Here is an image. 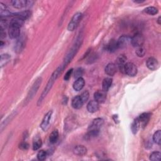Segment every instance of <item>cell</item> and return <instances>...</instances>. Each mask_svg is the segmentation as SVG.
Here are the masks:
<instances>
[{"mask_svg":"<svg viewBox=\"0 0 161 161\" xmlns=\"http://www.w3.org/2000/svg\"><path fill=\"white\" fill-rule=\"evenodd\" d=\"M63 70H64V68H62V66H59V67L53 72V74H52L51 77L48 83H47V86L45 87V88L44 89V92L42 94V96H40V99L39 100V103H38V105H39L40 103L41 104L42 101L44 100L45 97L47 96V94L49 93V91L51 89L55 81L57 79H58V78L59 77V75L61 74V72L63 71Z\"/></svg>","mask_w":161,"mask_h":161,"instance_id":"6da1fadb","label":"cell"},{"mask_svg":"<svg viewBox=\"0 0 161 161\" xmlns=\"http://www.w3.org/2000/svg\"><path fill=\"white\" fill-rule=\"evenodd\" d=\"M82 14L80 12L74 14L71 19V22L68 25V30L69 31H74L80 23L81 20H82Z\"/></svg>","mask_w":161,"mask_h":161,"instance_id":"7a4b0ae2","label":"cell"},{"mask_svg":"<svg viewBox=\"0 0 161 161\" xmlns=\"http://www.w3.org/2000/svg\"><path fill=\"white\" fill-rule=\"evenodd\" d=\"M42 82V78H38L35 83L33 84V86L32 88H31V89L30 90L29 93H28V95H27V97L26 98V102H28V101H31V100L33 98L34 95L36 94V93L37 92V90L39 89V86H40V85Z\"/></svg>","mask_w":161,"mask_h":161,"instance_id":"3957f363","label":"cell"},{"mask_svg":"<svg viewBox=\"0 0 161 161\" xmlns=\"http://www.w3.org/2000/svg\"><path fill=\"white\" fill-rule=\"evenodd\" d=\"M144 37L141 33H136L131 38V44L134 47H142L144 44Z\"/></svg>","mask_w":161,"mask_h":161,"instance_id":"277c9868","label":"cell"},{"mask_svg":"<svg viewBox=\"0 0 161 161\" xmlns=\"http://www.w3.org/2000/svg\"><path fill=\"white\" fill-rule=\"evenodd\" d=\"M125 74L130 77H134L137 74V66L132 62H127L125 65Z\"/></svg>","mask_w":161,"mask_h":161,"instance_id":"5b68a950","label":"cell"},{"mask_svg":"<svg viewBox=\"0 0 161 161\" xmlns=\"http://www.w3.org/2000/svg\"><path fill=\"white\" fill-rule=\"evenodd\" d=\"M131 43V37L128 35H122L117 40L118 49H125Z\"/></svg>","mask_w":161,"mask_h":161,"instance_id":"8992f818","label":"cell"},{"mask_svg":"<svg viewBox=\"0 0 161 161\" xmlns=\"http://www.w3.org/2000/svg\"><path fill=\"white\" fill-rule=\"evenodd\" d=\"M52 111H49L45 115V117H44V119L41 123L40 127L45 131H47L49 128V124H50V121H51V119L52 117Z\"/></svg>","mask_w":161,"mask_h":161,"instance_id":"52a82bcc","label":"cell"},{"mask_svg":"<svg viewBox=\"0 0 161 161\" xmlns=\"http://www.w3.org/2000/svg\"><path fill=\"white\" fill-rule=\"evenodd\" d=\"M127 57L124 55H120L117 59V68L122 73H125V65L126 64Z\"/></svg>","mask_w":161,"mask_h":161,"instance_id":"ba28073f","label":"cell"},{"mask_svg":"<svg viewBox=\"0 0 161 161\" xmlns=\"http://www.w3.org/2000/svg\"><path fill=\"white\" fill-rule=\"evenodd\" d=\"M104 124V120L102 118H98L94 119L91 124L89 125L88 128V130H98L100 131V128Z\"/></svg>","mask_w":161,"mask_h":161,"instance_id":"9c48e42d","label":"cell"},{"mask_svg":"<svg viewBox=\"0 0 161 161\" xmlns=\"http://www.w3.org/2000/svg\"><path fill=\"white\" fill-rule=\"evenodd\" d=\"M150 117H151V114L150 113H142L138 118L141 126L143 128L145 127L150 119Z\"/></svg>","mask_w":161,"mask_h":161,"instance_id":"30bf717a","label":"cell"},{"mask_svg":"<svg viewBox=\"0 0 161 161\" xmlns=\"http://www.w3.org/2000/svg\"><path fill=\"white\" fill-rule=\"evenodd\" d=\"M94 100L96 101L99 103H103L105 101L107 98L106 92L103 90H98L94 94Z\"/></svg>","mask_w":161,"mask_h":161,"instance_id":"8fae6325","label":"cell"},{"mask_svg":"<svg viewBox=\"0 0 161 161\" xmlns=\"http://www.w3.org/2000/svg\"><path fill=\"white\" fill-rule=\"evenodd\" d=\"M25 39L23 36L20 37L19 39L17 40L15 47V51L17 53H20L25 47Z\"/></svg>","mask_w":161,"mask_h":161,"instance_id":"7c38bea8","label":"cell"},{"mask_svg":"<svg viewBox=\"0 0 161 161\" xmlns=\"http://www.w3.org/2000/svg\"><path fill=\"white\" fill-rule=\"evenodd\" d=\"M147 67L151 71H155L159 68V62L154 58H149L146 62Z\"/></svg>","mask_w":161,"mask_h":161,"instance_id":"4fadbf2b","label":"cell"},{"mask_svg":"<svg viewBox=\"0 0 161 161\" xmlns=\"http://www.w3.org/2000/svg\"><path fill=\"white\" fill-rule=\"evenodd\" d=\"M24 22H25V20H23V19L20 18V17L15 16V18L12 19L10 23H9V27H15V28H20L23 25Z\"/></svg>","mask_w":161,"mask_h":161,"instance_id":"5bb4252c","label":"cell"},{"mask_svg":"<svg viewBox=\"0 0 161 161\" xmlns=\"http://www.w3.org/2000/svg\"><path fill=\"white\" fill-rule=\"evenodd\" d=\"M117 66L113 63L108 64L105 68V72L110 76H113L117 71Z\"/></svg>","mask_w":161,"mask_h":161,"instance_id":"9a60e30c","label":"cell"},{"mask_svg":"<svg viewBox=\"0 0 161 161\" xmlns=\"http://www.w3.org/2000/svg\"><path fill=\"white\" fill-rule=\"evenodd\" d=\"M99 108V103L95 100L90 101L87 105V109L89 113H95L98 111Z\"/></svg>","mask_w":161,"mask_h":161,"instance_id":"2e32d148","label":"cell"},{"mask_svg":"<svg viewBox=\"0 0 161 161\" xmlns=\"http://www.w3.org/2000/svg\"><path fill=\"white\" fill-rule=\"evenodd\" d=\"M83 105L84 102L80 96H75L72 100V107L74 109H80Z\"/></svg>","mask_w":161,"mask_h":161,"instance_id":"e0dca14e","label":"cell"},{"mask_svg":"<svg viewBox=\"0 0 161 161\" xmlns=\"http://www.w3.org/2000/svg\"><path fill=\"white\" fill-rule=\"evenodd\" d=\"M85 81L82 78H80L76 79L73 84V88L75 91H79L82 89L84 86Z\"/></svg>","mask_w":161,"mask_h":161,"instance_id":"ac0fdd59","label":"cell"},{"mask_svg":"<svg viewBox=\"0 0 161 161\" xmlns=\"http://www.w3.org/2000/svg\"><path fill=\"white\" fill-rule=\"evenodd\" d=\"M8 34L11 39H17V38L20 37V28H15V27H9Z\"/></svg>","mask_w":161,"mask_h":161,"instance_id":"d6986e66","label":"cell"},{"mask_svg":"<svg viewBox=\"0 0 161 161\" xmlns=\"http://www.w3.org/2000/svg\"><path fill=\"white\" fill-rule=\"evenodd\" d=\"M118 49L117 40L115 39H111L107 46V49L109 52H115Z\"/></svg>","mask_w":161,"mask_h":161,"instance_id":"ffe728a7","label":"cell"},{"mask_svg":"<svg viewBox=\"0 0 161 161\" xmlns=\"http://www.w3.org/2000/svg\"><path fill=\"white\" fill-rule=\"evenodd\" d=\"M11 3L15 8L21 9L27 6L28 1H26V0H13L11 2Z\"/></svg>","mask_w":161,"mask_h":161,"instance_id":"44dd1931","label":"cell"},{"mask_svg":"<svg viewBox=\"0 0 161 161\" xmlns=\"http://www.w3.org/2000/svg\"><path fill=\"white\" fill-rule=\"evenodd\" d=\"M74 153L79 156H82L87 153V149L84 145H77L74 149Z\"/></svg>","mask_w":161,"mask_h":161,"instance_id":"7402d4cb","label":"cell"},{"mask_svg":"<svg viewBox=\"0 0 161 161\" xmlns=\"http://www.w3.org/2000/svg\"><path fill=\"white\" fill-rule=\"evenodd\" d=\"M112 79L111 78H106L103 79L102 83V88L104 91L107 92L110 88L112 84Z\"/></svg>","mask_w":161,"mask_h":161,"instance_id":"603a6c76","label":"cell"},{"mask_svg":"<svg viewBox=\"0 0 161 161\" xmlns=\"http://www.w3.org/2000/svg\"><path fill=\"white\" fill-rule=\"evenodd\" d=\"M16 16H18V17H20V18L23 19V20H27V19L29 18L31 16V12L30 11L28 10H25V11H22V12H18L17 13H15L14 14Z\"/></svg>","mask_w":161,"mask_h":161,"instance_id":"cb8c5ba5","label":"cell"},{"mask_svg":"<svg viewBox=\"0 0 161 161\" xmlns=\"http://www.w3.org/2000/svg\"><path fill=\"white\" fill-rule=\"evenodd\" d=\"M0 15H1V16H8L13 14L11 13L8 11L5 5L2 3H0Z\"/></svg>","mask_w":161,"mask_h":161,"instance_id":"d4e9b609","label":"cell"},{"mask_svg":"<svg viewBox=\"0 0 161 161\" xmlns=\"http://www.w3.org/2000/svg\"><path fill=\"white\" fill-rule=\"evenodd\" d=\"M140 124L138 118H135L131 125V130L132 133L134 134H136L140 128Z\"/></svg>","mask_w":161,"mask_h":161,"instance_id":"484cf974","label":"cell"},{"mask_svg":"<svg viewBox=\"0 0 161 161\" xmlns=\"http://www.w3.org/2000/svg\"><path fill=\"white\" fill-rule=\"evenodd\" d=\"M59 139V131L58 130H54L50 135L49 141L52 144H55Z\"/></svg>","mask_w":161,"mask_h":161,"instance_id":"4316f807","label":"cell"},{"mask_svg":"<svg viewBox=\"0 0 161 161\" xmlns=\"http://www.w3.org/2000/svg\"><path fill=\"white\" fill-rule=\"evenodd\" d=\"M42 145V142L39 137H35L33 141V149L34 150H39Z\"/></svg>","mask_w":161,"mask_h":161,"instance_id":"83f0119b","label":"cell"},{"mask_svg":"<svg viewBox=\"0 0 161 161\" xmlns=\"http://www.w3.org/2000/svg\"><path fill=\"white\" fill-rule=\"evenodd\" d=\"M11 57L9 56V55L7 54H2L1 55V60H0V65H1V67H3V66L6 65L9 61H10Z\"/></svg>","mask_w":161,"mask_h":161,"instance_id":"f1b7e54d","label":"cell"},{"mask_svg":"<svg viewBox=\"0 0 161 161\" xmlns=\"http://www.w3.org/2000/svg\"><path fill=\"white\" fill-rule=\"evenodd\" d=\"M144 12L150 15H155L158 13V9L154 6H149L144 9Z\"/></svg>","mask_w":161,"mask_h":161,"instance_id":"f546056e","label":"cell"},{"mask_svg":"<svg viewBox=\"0 0 161 161\" xmlns=\"http://www.w3.org/2000/svg\"><path fill=\"white\" fill-rule=\"evenodd\" d=\"M153 140L155 143L160 145L161 143V131L157 130L153 135Z\"/></svg>","mask_w":161,"mask_h":161,"instance_id":"4dcf8cb0","label":"cell"},{"mask_svg":"<svg viewBox=\"0 0 161 161\" xmlns=\"http://www.w3.org/2000/svg\"><path fill=\"white\" fill-rule=\"evenodd\" d=\"M161 158V154L159 152H154L150 155V160L152 161H159Z\"/></svg>","mask_w":161,"mask_h":161,"instance_id":"1f68e13d","label":"cell"},{"mask_svg":"<svg viewBox=\"0 0 161 161\" xmlns=\"http://www.w3.org/2000/svg\"><path fill=\"white\" fill-rule=\"evenodd\" d=\"M47 156V153L46 151L40 150V151H39V152H38V154L37 155V157L38 160L42 161V160H45Z\"/></svg>","mask_w":161,"mask_h":161,"instance_id":"d6a6232c","label":"cell"},{"mask_svg":"<svg viewBox=\"0 0 161 161\" xmlns=\"http://www.w3.org/2000/svg\"><path fill=\"white\" fill-rule=\"evenodd\" d=\"M135 53L138 57L142 58V57H144L145 54V49L143 47H138L137 49L136 50Z\"/></svg>","mask_w":161,"mask_h":161,"instance_id":"836d02e7","label":"cell"},{"mask_svg":"<svg viewBox=\"0 0 161 161\" xmlns=\"http://www.w3.org/2000/svg\"><path fill=\"white\" fill-rule=\"evenodd\" d=\"M81 98L82 100V101L84 103H86L88 99H89V92L88 91H85L84 92H83L81 94Z\"/></svg>","mask_w":161,"mask_h":161,"instance_id":"e575fe53","label":"cell"},{"mask_svg":"<svg viewBox=\"0 0 161 161\" xmlns=\"http://www.w3.org/2000/svg\"><path fill=\"white\" fill-rule=\"evenodd\" d=\"M82 74H83V69L82 68H78L74 72V78L76 79L82 78Z\"/></svg>","mask_w":161,"mask_h":161,"instance_id":"d590c367","label":"cell"},{"mask_svg":"<svg viewBox=\"0 0 161 161\" xmlns=\"http://www.w3.org/2000/svg\"><path fill=\"white\" fill-rule=\"evenodd\" d=\"M8 26V23L6 20H2L1 22H0V30H5Z\"/></svg>","mask_w":161,"mask_h":161,"instance_id":"8d00e7d4","label":"cell"},{"mask_svg":"<svg viewBox=\"0 0 161 161\" xmlns=\"http://www.w3.org/2000/svg\"><path fill=\"white\" fill-rule=\"evenodd\" d=\"M72 72H73V69H71L67 72H66V74L64 75V78L65 81H68L70 79L71 75L72 74Z\"/></svg>","mask_w":161,"mask_h":161,"instance_id":"74e56055","label":"cell"},{"mask_svg":"<svg viewBox=\"0 0 161 161\" xmlns=\"http://www.w3.org/2000/svg\"><path fill=\"white\" fill-rule=\"evenodd\" d=\"M20 149H21L22 150H26L29 147V145H28L26 142H22L20 144Z\"/></svg>","mask_w":161,"mask_h":161,"instance_id":"f35d334b","label":"cell"},{"mask_svg":"<svg viewBox=\"0 0 161 161\" xmlns=\"http://www.w3.org/2000/svg\"><path fill=\"white\" fill-rule=\"evenodd\" d=\"M0 37H1V38H2V39L6 37V33L4 32V30H1V32H0Z\"/></svg>","mask_w":161,"mask_h":161,"instance_id":"ab89813d","label":"cell"},{"mask_svg":"<svg viewBox=\"0 0 161 161\" xmlns=\"http://www.w3.org/2000/svg\"><path fill=\"white\" fill-rule=\"evenodd\" d=\"M135 3H143L145 1L144 0H142H142H136V1H134Z\"/></svg>","mask_w":161,"mask_h":161,"instance_id":"60d3db41","label":"cell"},{"mask_svg":"<svg viewBox=\"0 0 161 161\" xmlns=\"http://www.w3.org/2000/svg\"><path fill=\"white\" fill-rule=\"evenodd\" d=\"M157 23L159 25H160V16H159L157 19Z\"/></svg>","mask_w":161,"mask_h":161,"instance_id":"b9f144b4","label":"cell"},{"mask_svg":"<svg viewBox=\"0 0 161 161\" xmlns=\"http://www.w3.org/2000/svg\"><path fill=\"white\" fill-rule=\"evenodd\" d=\"M0 44H1V45H1V47H2L3 46V45H4V43H3L2 41H1V42H0Z\"/></svg>","mask_w":161,"mask_h":161,"instance_id":"7bdbcfd3","label":"cell"}]
</instances>
